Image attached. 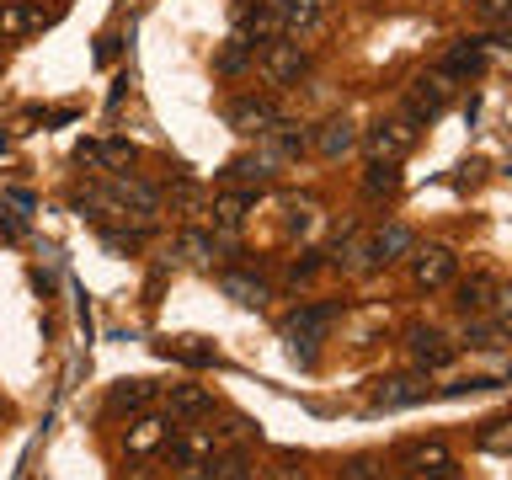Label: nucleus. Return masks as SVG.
<instances>
[{
    "instance_id": "1",
    "label": "nucleus",
    "mask_w": 512,
    "mask_h": 480,
    "mask_svg": "<svg viewBox=\"0 0 512 480\" xmlns=\"http://www.w3.org/2000/svg\"><path fill=\"white\" fill-rule=\"evenodd\" d=\"M416 139H422V123L406 118V112H395V118H379L374 128H368V155L400 166V160L416 150Z\"/></svg>"
},
{
    "instance_id": "2",
    "label": "nucleus",
    "mask_w": 512,
    "mask_h": 480,
    "mask_svg": "<svg viewBox=\"0 0 512 480\" xmlns=\"http://www.w3.org/2000/svg\"><path fill=\"white\" fill-rule=\"evenodd\" d=\"M187 427V422H182ZM171 464H176V480H203L208 459H214V427H187V432H171Z\"/></svg>"
},
{
    "instance_id": "3",
    "label": "nucleus",
    "mask_w": 512,
    "mask_h": 480,
    "mask_svg": "<svg viewBox=\"0 0 512 480\" xmlns=\"http://www.w3.org/2000/svg\"><path fill=\"white\" fill-rule=\"evenodd\" d=\"M256 64H262V75L272 86H299V75L310 70V54H304L299 38H272V43H262Z\"/></svg>"
},
{
    "instance_id": "4",
    "label": "nucleus",
    "mask_w": 512,
    "mask_h": 480,
    "mask_svg": "<svg viewBox=\"0 0 512 480\" xmlns=\"http://www.w3.org/2000/svg\"><path fill=\"white\" fill-rule=\"evenodd\" d=\"M326 326H331V310H326V304H304V310H294V315L283 320L288 352H294L299 363H315V342L326 336Z\"/></svg>"
},
{
    "instance_id": "5",
    "label": "nucleus",
    "mask_w": 512,
    "mask_h": 480,
    "mask_svg": "<svg viewBox=\"0 0 512 480\" xmlns=\"http://www.w3.org/2000/svg\"><path fill=\"white\" fill-rule=\"evenodd\" d=\"M262 6L278 22V38H310L326 22V0H262Z\"/></svg>"
},
{
    "instance_id": "6",
    "label": "nucleus",
    "mask_w": 512,
    "mask_h": 480,
    "mask_svg": "<svg viewBox=\"0 0 512 480\" xmlns=\"http://www.w3.org/2000/svg\"><path fill=\"white\" fill-rule=\"evenodd\" d=\"M411 251H416V235L406 224H384V230H374L363 240V267H395V262H406Z\"/></svg>"
},
{
    "instance_id": "7",
    "label": "nucleus",
    "mask_w": 512,
    "mask_h": 480,
    "mask_svg": "<svg viewBox=\"0 0 512 480\" xmlns=\"http://www.w3.org/2000/svg\"><path fill=\"white\" fill-rule=\"evenodd\" d=\"M411 278H416V288H448L459 278V256L448 251V246H422V251H411Z\"/></svg>"
},
{
    "instance_id": "8",
    "label": "nucleus",
    "mask_w": 512,
    "mask_h": 480,
    "mask_svg": "<svg viewBox=\"0 0 512 480\" xmlns=\"http://www.w3.org/2000/svg\"><path fill=\"white\" fill-rule=\"evenodd\" d=\"M166 438H171V416L139 411L134 422H128V432H123V454L128 459H150L155 448H166Z\"/></svg>"
},
{
    "instance_id": "9",
    "label": "nucleus",
    "mask_w": 512,
    "mask_h": 480,
    "mask_svg": "<svg viewBox=\"0 0 512 480\" xmlns=\"http://www.w3.org/2000/svg\"><path fill=\"white\" fill-rule=\"evenodd\" d=\"M272 123H283V118H278V102H272V96H256V91H251V96H235V102H230V128H235V134L262 139Z\"/></svg>"
},
{
    "instance_id": "10",
    "label": "nucleus",
    "mask_w": 512,
    "mask_h": 480,
    "mask_svg": "<svg viewBox=\"0 0 512 480\" xmlns=\"http://www.w3.org/2000/svg\"><path fill=\"white\" fill-rule=\"evenodd\" d=\"M406 352H411V363L422 368H443V363H454V342L438 331V326H411L406 331Z\"/></svg>"
},
{
    "instance_id": "11",
    "label": "nucleus",
    "mask_w": 512,
    "mask_h": 480,
    "mask_svg": "<svg viewBox=\"0 0 512 480\" xmlns=\"http://www.w3.org/2000/svg\"><path fill=\"white\" fill-rule=\"evenodd\" d=\"M107 198L118 203V214H139V219H150L155 208H160V192H155L150 182H139V176H128V171H118V176H112Z\"/></svg>"
},
{
    "instance_id": "12",
    "label": "nucleus",
    "mask_w": 512,
    "mask_h": 480,
    "mask_svg": "<svg viewBox=\"0 0 512 480\" xmlns=\"http://www.w3.org/2000/svg\"><path fill=\"white\" fill-rule=\"evenodd\" d=\"M496 299H502V283H496L491 272H470L464 283H454V304H459L470 320H475V315H491Z\"/></svg>"
},
{
    "instance_id": "13",
    "label": "nucleus",
    "mask_w": 512,
    "mask_h": 480,
    "mask_svg": "<svg viewBox=\"0 0 512 480\" xmlns=\"http://www.w3.org/2000/svg\"><path fill=\"white\" fill-rule=\"evenodd\" d=\"M427 395V374H395V379H379V390L368 395L374 411H395V406H416Z\"/></svg>"
},
{
    "instance_id": "14",
    "label": "nucleus",
    "mask_w": 512,
    "mask_h": 480,
    "mask_svg": "<svg viewBox=\"0 0 512 480\" xmlns=\"http://www.w3.org/2000/svg\"><path fill=\"white\" fill-rule=\"evenodd\" d=\"M443 107H448L443 75H416V80H411V91H406V118L427 123V118H438Z\"/></svg>"
},
{
    "instance_id": "15",
    "label": "nucleus",
    "mask_w": 512,
    "mask_h": 480,
    "mask_svg": "<svg viewBox=\"0 0 512 480\" xmlns=\"http://www.w3.org/2000/svg\"><path fill=\"white\" fill-rule=\"evenodd\" d=\"M310 144H315V150L326 155V160H342V155L358 150V123H352V118H326V123L315 128Z\"/></svg>"
},
{
    "instance_id": "16",
    "label": "nucleus",
    "mask_w": 512,
    "mask_h": 480,
    "mask_svg": "<svg viewBox=\"0 0 512 480\" xmlns=\"http://www.w3.org/2000/svg\"><path fill=\"white\" fill-rule=\"evenodd\" d=\"M208 411H214V395H208L203 384H176L171 390V406H166L171 422H198V416H208Z\"/></svg>"
},
{
    "instance_id": "17",
    "label": "nucleus",
    "mask_w": 512,
    "mask_h": 480,
    "mask_svg": "<svg viewBox=\"0 0 512 480\" xmlns=\"http://www.w3.org/2000/svg\"><path fill=\"white\" fill-rule=\"evenodd\" d=\"M150 400H155V384L150 379H123V384H112V395H107V411L112 416H139V411H150Z\"/></svg>"
},
{
    "instance_id": "18",
    "label": "nucleus",
    "mask_w": 512,
    "mask_h": 480,
    "mask_svg": "<svg viewBox=\"0 0 512 480\" xmlns=\"http://www.w3.org/2000/svg\"><path fill=\"white\" fill-rule=\"evenodd\" d=\"M219 288H224L235 304H246V310H262V304H267V283L251 278V272H224Z\"/></svg>"
},
{
    "instance_id": "19",
    "label": "nucleus",
    "mask_w": 512,
    "mask_h": 480,
    "mask_svg": "<svg viewBox=\"0 0 512 480\" xmlns=\"http://www.w3.org/2000/svg\"><path fill=\"white\" fill-rule=\"evenodd\" d=\"M43 22L38 6H27V0H0V38H22Z\"/></svg>"
},
{
    "instance_id": "20",
    "label": "nucleus",
    "mask_w": 512,
    "mask_h": 480,
    "mask_svg": "<svg viewBox=\"0 0 512 480\" xmlns=\"http://www.w3.org/2000/svg\"><path fill=\"white\" fill-rule=\"evenodd\" d=\"M464 342L470 347H480V352H496V347H507V320L502 315H475L470 320V331H464Z\"/></svg>"
},
{
    "instance_id": "21",
    "label": "nucleus",
    "mask_w": 512,
    "mask_h": 480,
    "mask_svg": "<svg viewBox=\"0 0 512 480\" xmlns=\"http://www.w3.org/2000/svg\"><path fill=\"white\" fill-rule=\"evenodd\" d=\"M240 224H246V198H240V192L214 198V230L219 235H240Z\"/></svg>"
},
{
    "instance_id": "22",
    "label": "nucleus",
    "mask_w": 512,
    "mask_h": 480,
    "mask_svg": "<svg viewBox=\"0 0 512 480\" xmlns=\"http://www.w3.org/2000/svg\"><path fill=\"white\" fill-rule=\"evenodd\" d=\"M363 192L368 198H390V192H400V171L390 160H374V166L363 171Z\"/></svg>"
},
{
    "instance_id": "23",
    "label": "nucleus",
    "mask_w": 512,
    "mask_h": 480,
    "mask_svg": "<svg viewBox=\"0 0 512 480\" xmlns=\"http://www.w3.org/2000/svg\"><path fill=\"white\" fill-rule=\"evenodd\" d=\"M160 352L176 363H192V368H203V363H214V347H203L198 336H182V342H160Z\"/></svg>"
},
{
    "instance_id": "24",
    "label": "nucleus",
    "mask_w": 512,
    "mask_h": 480,
    "mask_svg": "<svg viewBox=\"0 0 512 480\" xmlns=\"http://www.w3.org/2000/svg\"><path fill=\"white\" fill-rule=\"evenodd\" d=\"M203 480H251V459L246 454H214Z\"/></svg>"
},
{
    "instance_id": "25",
    "label": "nucleus",
    "mask_w": 512,
    "mask_h": 480,
    "mask_svg": "<svg viewBox=\"0 0 512 480\" xmlns=\"http://www.w3.org/2000/svg\"><path fill=\"white\" fill-rule=\"evenodd\" d=\"M475 448H480V454H507V448H512V422H507V416H491V422L480 427Z\"/></svg>"
},
{
    "instance_id": "26",
    "label": "nucleus",
    "mask_w": 512,
    "mask_h": 480,
    "mask_svg": "<svg viewBox=\"0 0 512 480\" xmlns=\"http://www.w3.org/2000/svg\"><path fill=\"white\" fill-rule=\"evenodd\" d=\"M480 64H486V54H480L475 43H459V48H448L443 75H480Z\"/></svg>"
},
{
    "instance_id": "27",
    "label": "nucleus",
    "mask_w": 512,
    "mask_h": 480,
    "mask_svg": "<svg viewBox=\"0 0 512 480\" xmlns=\"http://www.w3.org/2000/svg\"><path fill=\"white\" fill-rule=\"evenodd\" d=\"M443 459H448V448H443V438L411 443L406 454H400V464H406V470H427V464H443Z\"/></svg>"
},
{
    "instance_id": "28",
    "label": "nucleus",
    "mask_w": 512,
    "mask_h": 480,
    "mask_svg": "<svg viewBox=\"0 0 512 480\" xmlns=\"http://www.w3.org/2000/svg\"><path fill=\"white\" fill-rule=\"evenodd\" d=\"M96 166H107V171H128V166H134V144H123V139L96 144Z\"/></svg>"
},
{
    "instance_id": "29",
    "label": "nucleus",
    "mask_w": 512,
    "mask_h": 480,
    "mask_svg": "<svg viewBox=\"0 0 512 480\" xmlns=\"http://www.w3.org/2000/svg\"><path fill=\"white\" fill-rule=\"evenodd\" d=\"M475 22L507 27V22H512V0H475Z\"/></svg>"
},
{
    "instance_id": "30",
    "label": "nucleus",
    "mask_w": 512,
    "mask_h": 480,
    "mask_svg": "<svg viewBox=\"0 0 512 480\" xmlns=\"http://www.w3.org/2000/svg\"><path fill=\"white\" fill-rule=\"evenodd\" d=\"M182 256H187V262H208V256H214V235H203V230H187L182 235Z\"/></svg>"
},
{
    "instance_id": "31",
    "label": "nucleus",
    "mask_w": 512,
    "mask_h": 480,
    "mask_svg": "<svg viewBox=\"0 0 512 480\" xmlns=\"http://www.w3.org/2000/svg\"><path fill=\"white\" fill-rule=\"evenodd\" d=\"M384 470H379V459L374 454H352L347 464H342V480H379Z\"/></svg>"
},
{
    "instance_id": "32",
    "label": "nucleus",
    "mask_w": 512,
    "mask_h": 480,
    "mask_svg": "<svg viewBox=\"0 0 512 480\" xmlns=\"http://www.w3.org/2000/svg\"><path fill=\"white\" fill-rule=\"evenodd\" d=\"M251 54H256V48H251V43H240V38H235V43H230V48H224V54L214 59V70H219V75H235V70H240V64H246Z\"/></svg>"
},
{
    "instance_id": "33",
    "label": "nucleus",
    "mask_w": 512,
    "mask_h": 480,
    "mask_svg": "<svg viewBox=\"0 0 512 480\" xmlns=\"http://www.w3.org/2000/svg\"><path fill=\"white\" fill-rule=\"evenodd\" d=\"M262 480H310V475H304V464L294 454H283V459H272L262 470Z\"/></svg>"
},
{
    "instance_id": "34",
    "label": "nucleus",
    "mask_w": 512,
    "mask_h": 480,
    "mask_svg": "<svg viewBox=\"0 0 512 480\" xmlns=\"http://www.w3.org/2000/svg\"><path fill=\"white\" fill-rule=\"evenodd\" d=\"M411 480H464V475L454 459H443V464H427V470H411Z\"/></svg>"
},
{
    "instance_id": "35",
    "label": "nucleus",
    "mask_w": 512,
    "mask_h": 480,
    "mask_svg": "<svg viewBox=\"0 0 512 480\" xmlns=\"http://www.w3.org/2000/svg\"><path fill=\"white\" fill-rule=\"evenodd\" d=\"M0 235H6V240H16V235H22V230H16V224H11L6 214H0Z\"/></svg>"
},
{
    "instance_id": "36",
    "label": "nucleus",
    "mask_w": 512,
    "mask_h": 480,
    "mask_svg": "<svg viewBox=\"0 0 512 480\" xmlns=\"http://www.w3.org/2000/svg\"><path fill=\"white\" fill-rule=\"evenodd\" d=\"M406 480H411V475H406Z\"/></svg>"
}]
</instances>
